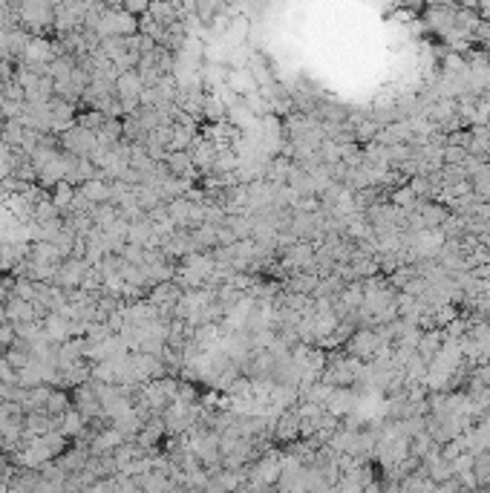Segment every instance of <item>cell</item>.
Instances as JSON below:
<instances>
[{
    "instance_id": "16",
    "label": "cell",
    "mask_w": 490,
    "mask_h": 493,
    "mask_svg": "<svg viewBox=\"0 0 490 493\" xmlns=\"http://www.w3.org/2000/svg\"><path fill=\"white\" fill-rule=\"evenodd\" d=\"M168 3H173V6H179V0H168Z\"/></svg>"
},
{
    "instance_id": "5",
    "label": "cell",
    "mask_w": 490,
    "mask_h": 493,
    "mask_svg": "<svg viewBox=\"0 0 490 493\" xmlns=\"http://www.w3.org/2000/svg\"><path fill=\"white\" fill-rule=\"evenodd\" d=\"M63 144H67L72 153H81V156H84V153H90L92 147H95V136H92V130H90V127L81 124V127L72 130V133L63 136Z\"/></svg>"
},
{
    "instance_id": "3",
    "label": "cell",
    "mask_w": 490,
    "mask_h": 493,
    "mask_svg": "<svg viewBox=\"0 0 490 493\" xmlns=\"http://www.w3.org/2000/svg\"><path fill=\"white\" fill-rule=\"evenodd\" d=\"M444 329H424L421 332V338H418V343H415V355H421L424 360H430L441 352V347H444Z\"/></svg>"
},
{
    "instance_id": "10",
    "label": "cell",
    "mask_w": 490,
    "mask_h": 493,
    "mask_svg": "<svg viewBox=\"0 0 490 493\" xmlns=\"http://www.w3.org/2000/svg\"><path fill=\"white\" fill-rule=\"evenodd\" d=\"M378 133H381V124L378 122H372V119H366V122H361V124H355V142H372V139H378Z\"/></svg>"
},
{
    "instance_id": "15",
    "label": "cell",
    "mask_w": 490,
    "mask_h": 493,
    "mask_svg": "<svg viewBox=\"0 0 490 493\" xmlns=\"http://www.w3.org/2000/svg\"><path fill=\"white\" fill-rule=\"evenodd\" d=\"M459 3H462L464 9H476V6H479V0H459Z\"/></svg>"
},
{
    "instance_id": "14",
    "label": "cell",
    "mask_w": 490,
    "mask_h": 493,
    "mask_svg": "<svg viewBox=\"0 0 490 493\" xmlns=\"http://www.w3.org/2000/svg\"><path fill=\"white\" fill-rule=\"evenodd\" d=\"M476 375L482 378V384H484V387H490V358H487L484 364H482V367L476 369Z\"/></svg>"
},
{
    "instance_id": "7",
    "label": "cell",
    "mask_w": 490,
    "mask_h": 493,
    "mask_svg": "<svg viewBox=\"0 0 490 493\" xmlns=\"http://www.w3.org/2000/svg\"><path fill=\"white\" fill-rule=\"evenodd\" d=\"M81 193L87 196L90 202H104V200H110V185L107 182H101V179H87L84 182V188H81Z\"/></svg>"
},
{
    "instance_id": "13",
    "label": "cell",
    "mask_w": 490,
    "mask_h": 493,
    "mask_svg": "<svg viewBox=\"0 0 490 493\" xmlns=\"http://www.w3.org/2000/svg\"><path fill=\"white\" fill-rule=\"evenodd\" d=\"M153 0H121V9H127L130 14H136V18H141V14L150 9Z\"/></svg>"
},
{
    "instance_id": "8",
    "label": "cell",
    "mask_w": 490,
    "mask_h": 493,
    "mask_svg": "<svg viewBox=\"0 0 490 493\" xmlns=\"http://www.w3.org/2000/svg\"><path fill=\"white\" fill-rule=\"evenodd\" d=\"M389 202L398 205V208H404V211H413V208L418 205V193L410 188V182H406V185H401V188L392 191V200H389Z\"/></svg>"
},
{
    "instance_id": "2",
    "label": "cell",
    "mask_w": 490,
    "mask_h": 493,
    "mask_svg": "<svg viewBox=\"0 0 490 493\" xmlns=\"http://www.w3.org/2000/svg\"><path fill=\"white\" fill-rule=\"evenodd\" d=\"M225 87L231 90L234 95H248V93H254L257 90V81H254V75H251V70L248 67H228V75H225Z\"/></svg>"
},
{
    "instance_id": "4",
    "label": "cell",
    "mask_w": 490,
    "mask_h": 493,
    "mask_svg": "<svg viewBox=\"0 0 490 493\" xmlns=\"http://www.w3.org/2000/svg\"><path fill=\"white\" fill-rule=\"evenodd\" d=\"M165 162L170 168V176H182V179H193L196 176V164H193L188 151H170L165 156Z\"/></svg>"
},
{
    "instance_id": "11",
    "label": "cell",
    "mask_w": 490,
    "mask_h": 493,
    "mask_svg": "<svg viewBox=\"0 0 490 493\" xmlns=\"http://www.w3.org/2000/svg\"><path fill=\"white\" fill-rule=\"evenodd\" d=\"M46 413L49 416H63L70 409V404H67V396L63 392H49V398H46Z\"/></svg>"
},
{
    "instance_id": "6",
    "label": "cell",
    "mask_w": 490,
    "mask_h": 493,
    "mask_svg": "<svg viewBox=\"0 0 490 493\" xmlns=\"http://www.w3.org/2000/svg\"><path fill=\"white\" fill-rule=\"evenodd\" d=\"M147 14H150L159 26H170V23L179 21V6L168 3V0H153L150 9H147Z\"/></svg>"
},
{
    "instance_id": "12",
    "label": "cell",
    "mask_w": 490,
    "mask_h": 493,
    "mask_svg": "<svg viewBox=\"0 0 490 493\" xmlns=\"http://www.w3.org/2000/svg\"><path fill=\"white\" fill-rule=\"evenodd\" d=\"M161 436V424L159 421H153V424H147L144 427V430H141V436H139V445L141 447H150L153 445V441Z\"/></svg>"
},
{
    "instance_id": "9",
    "label": "cell",
    "mask_w": 490,
    "mask_h": 493,
    "mask_svg": "<svg viewBox=\"0 0 490 493\" xmlns=\"http://www.w3.org/2000/svg\"><path fill=\"white\" fill-rule=\"evenodd\" d=\"M72 200H75V191H72V185L63 179V182H55V193H52V205L55 208H70L72 205Z\"/></svg>"
},
{
    "instance_id": "1",
    "label": "cell",
    "mask_w": 490,
    "mask_h": 493,
    "mask_svg": "<svg viewBox=\"0 0 490 493\" xmlns=\"http://www.w3.org/2000/svg\"><path fill=\"white\" fill-rule=\"evenodd\" d=\"M343 349H346L349 355H355V358H361V360H372L375 355H378L381 349H386L384 343L378 340V335H375V329H369V326H357L355 332L349 335V340L343 343Z\"/></svg>"
}]
</instances>
